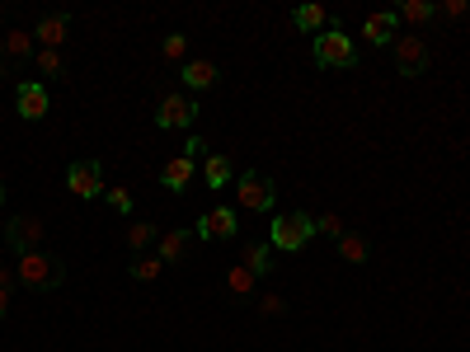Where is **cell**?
<instances>
[{"instance_id":"1","label":"cell","mask_w":470,"mask_h":352,"mask_svg":"<svg viewBox=\"0 0 470 352\" xmlns=\"http://www.w3.org/2000/svg\"><path fill=\"white\" fill-rule=\"evenodd\" d=\"M61 277H67L61 259L57 254H43V250L19 254V263H14V282L24 286V292H52V286H61Z\"/></svg>"},{"instance_id":"2","label":"cell","mask_w":470,"mask_h":352,"mask_svg":"<svg viewBox=\"0 0 470 352\" xmlns=\"http://www.w3.org/2000/svg\"><path fill=\"white\" fill-rule=\"evenodd\" d=\"M311 57H315L320 71H353V66H358V48H353V38L343 33L339 24H330V29L315 38Z\"/></svg>"},{"instance_id":"3","label":"cell","mask_w":470,"mask_h":352,"mask_svg":"<svg viewBox=\"0 0 470 352\" xmlns=\"http://www.w3.org/2000/svg\"><path fill=\"white\" fill-rule=\"evenodd\" d=\"M311 235H315V221L301 216V212H288V216H273V240L269 244L282 254H297V250L311 244Z\"/></svg>"},{"instance_id":"4","label":"cell","mask_w":470,"mask_h":352,"mask_svg":"<svg viewBox=\"0 0 470 352\" xmlns=\"http://www.w3.org/2000/svg\"><path fill=\"white\" fill-rule=\"evenodd\" d=\"M235 202L244 207V212H273V202H278V189H273V179H263V174H240L235 179Z\"/></svg>"},{"instance_id":"5","label":"cell","mask_w":470,"mask_h":352,"mask_svg":"<svg viewBox=\"0 0 470 352\" xmlns=\"http://www.w3.org/2000/svg\"><path fill=\"white\" fill-rule=\"evenodd\" d=\"M198 113V103L193 94H160V109H155V128L160 132H179V128H189Z\"/></svg>"},{"instance_id":"6","label":"cell","mask_w":470,"mask_h":352,"mask_svg":"<svg viewBox=\"0 0 470 352\" xmlns=\"http://www.w3.org/2000/svg\"><path fill=\"white\" fill-rule=\"evenodd\" d=\"M67 189L75 198H104V170H99V160H75L67 170Z\"/></svg>"},{"instance_id":"7","label":"cell","mask_w":470,"mask_h":352,"mask_svg":"<svg viewBox=\"0 0 470 352\" xmlns=\"http://www.w3.org/2000/svg\"><path fill=\"white\" fill-rule=\"evenodd\" d=\"M391 52H395V71L400 75H423L428 71V61H433V57H428V43H423V38H395V43H391Z\"/></svg>"},{"instance_id":"8","label":"cell","mask_w":470,"mask_h":352,"mask_svg":"<svg viewBox=\"0 0 470 352\" xmlns=\"http://www.w3.org/2000/svg\"><path fill=\"white\" fill-rule=\"evenodd\" d=\"M5 244H10L14 254L43 250V221H38V216H10V225H5Z\"/></svg>"},{"instance_id":"9","label":"cell","mask_w":470,"mask_h":352,"mask_svg":"<svg viewBox=\"0 0 470 352\" xmlns=\"http://www.w3.org/2000/svg\"><path fill=\"white\" fill-rule=\"evenodd\" d=\"M193 235L202 244H217V240H235V207H212L208 216L193 225Z\"/></svg>"},{"instance_id":"10","label":"cell","mask_w":470,"mask_h":352,"mask_svg":"<svg viewBox=\"0 0 470 352\" xmlns=\"http://www.w3.org/2000/svg\"><path fill=\"white\" fill-rule=\"evenodd\" d=\"M29 52H33V33H24V29L0 33V80H5L14 66H24Z\"/></svg>"},{"instance_id":"11","label":"cell","mask_w":470,"mask_h":352,"mask_svg":"<svg viewBox=\"0 0 470 352\" xmlns=\"http://www.w3.org/2000/svg\"><path fill=\"white\" fill-rule=\"evenodd\" d=\"M14 103H19V118H24V122L48 118V85H43V80H24L19 94H14Z\"/></svg>"},{"instance_id":"12","label":"cell","mask_w":470,"mask_h":352,"mask_svg":"<svg viewBox=\"0 0 470 352\" xmlns=\"http://www.w3.org/2000/svg\"><path fill=\"white\" fill-rule=\"evenodd\" d=\"M179 80H183L189 90L202 94V90H212L217 80H221V71H217V61H208V57H189V61L179 66Z\"/></svg>"},{"instance_id":"13","label":"cell","mask_w":470,"mask_h":352,"mask_svg":"<svg viewBox=\"0 0 470 352\" xmlns=\"http://www.w3.org/2000/svg\"><path fill=\"white\" fill-rule=\"evenodd\" d=\"M395 29H400V19L395 10H377V14H367L362 19V38L372 48H386V43H395Z\"/></svg>"},{"instance_id":"14","label":"cell","mask_w":470,"mask_h":352,"mask_svg":"<svg viewBox=\"0 0 470 352\" xmlns=\"http://www.w3.org/2000/svg\"><path fill=\"white\" fill-rule=\"evenodd\" d=\"M193 174H198V164L189 155H170L165 164H160V183H165L170 193H183V189H193Z\"/></svg>"},{"instance_id":"15","label":"cell","mask_w":470,"mask_h":352,"mask_svg":"<svg viewBox=\"0 0 470 352\" xmlns=\"http://www.w3.org/2000/svg\"><path fill=\"white\" fill-rule=\"evenodd\" d=\"M67 33H71V14H43L38 19V29H33V43H43V48H61L67 43Z\"/></svg>"},{"instance_id":"16","label":"cell","mask_w":470,"mask_h":352,"mask_svg":"<svg viewBox=\"0 0 470 352\" xmlns=\"http://www.w3.org/2000/svg\"><path fill=\"white\" fill-rule=\"evenodd\" d=\"M193 231H189V225H174V231H165V235H160V263H183V254H189L193 250Z\"/></svg>"},{"instance_id":"17","label":"cell","mask_w":470,"mask_h":352,"mask_svg":"<svg viewBox=\"0 0 470 352\" xmlns=\"http://www.w3.org/2000/svg\"><path fill=\"white\" fill-rule=\"evenodd\" d=\"M292 24H297L301 33H311V38H320L324 29H330V24H334V19H330V10H324V5H297V10H292Z\"/></svg>"},{"instance_id":"18","label":"cell","mask_w":470,"mask_h":352,"mask_svg":"<svg viewBox=\"0 0 470 352\" xmlns=\"http://www.w3.org/2000/svg\"><path fill=\"white\" fill-rule=\"evenodd\" d=\"M240 263L250 268L254 277L273 273V244H269V240H254V244H244V259H240Z\"/></svg>"},{"instance_id":"19","label":"cell","mask_w":470,"mask_h":352,"mask_svg":"<svg viewBox=\"0 0 470 352\" xmlns=\"http://www.w3.org/2000/svg\"><path fill=\"white\" fill-rule=\"evenodd\" d=\"M160 240V225H151V221H132L128 231H122V244H128L132 254H146V244H155Z\"/></svg>"},{"instance_id":"20","label":"cell","mask_w":470,"mask_h":352,"mask_svg":"<svg viewBox=\"0 0 470 352\" xmlns=\"http://www.w3.org/2000/svg\"><path fill=\"white\" fill-rule=\"evenodd\" d=\"M334 244H339V259L343 263H367V259H372V244H367L358 231H343Z\"/></svg>"},{"instance_id":"21","label":"cell","mask_w":470,"mask_h":352,"mask_svg":"<svg viewBox=\"0 0 470 352\" xmlns=\"http://www.w3.org/2000/svg\"><path fill=\"white\" fill-rule=\"evenodd\" d=\"M202 183H208V189H226L231 183V160L226 155H208L202 160Z\"/></svg>"},{"instance_id":"22","label":"cell","mask_w":470,"mask_h":352,"mask_svg":"<svg viewBox=\"0 0 470 352\" xmlns=\"http://www.w3.org/2000/svg\"><path fill=\"white\" fill-rule=\"evenodd\" d=\"M160 268H165V263H160V254H132L128 273H132L137 282H155V277H160Z\"/></svg>"},{"instance_id":"23","label":"cell","mask_w":470,"mask_h":352,"mask_svg":"<svg viewBox=\"0 0 470 352\" xmlns=\"http://www.w3.org/2000/svg\"><path fill=\"white\" fill-rule=\"evenodd\" d=\"M433 14H438L433 0H404V5L395 10V19H410V24H428Z\"/></svg>"},{"instance_id":"24","label":"cell","mask_w":470,"mask_h":352,"mask_svg":"<svg viewBox=\"0 0 470 352\" xmlns=\"http://www.w3.org/2000/svg\"><path fill=\"white\" fill-rule=\"evenodd\" d=\"M254 282H259V277L250 273V268L235 263L231 273H226V292H231V296H250V292H254Z\"/></svg>"},{"instance_id":"25","label":"cell","mask_w":470,"mask_h":352,"mask_svg":"<svg viewBox=\"0 0 470 352\" xmlns=\"http://www.w3.org/2000/svg\"><path fill=\"white\" fill-rule=\"evenodd\" d=\"M160 57H165V61H179V66H183V61H189V38H183V33H165Z\"/></svg>"},{"instance_id":"26","label":"cell","mask_w":470,"mask_h":352,"mask_svg":"<svg viewBox=\"0 0 470 352\" xmlns=\"http://www.w3.org/2000/svg\"><path fill=\"white\" fill-rule=\"evenodd\" d=\"M349 225H343V216L339 212H324V216H315V235H330V240H339Z\"/></svg>"},{"instance_id":"27","label":"cell","mask_w":470,"mask_h":352,"mask_svg":"<svg viewBox=\"0 0 470 352\" xmlns=\"http://www.w3.org/2000/svg\"><path fill=\"white\" fill-rule=\"evenodd\" d=\"M61 71H67V66H61V52H52V48H43V52H38V75H61Z\"/></svg>"},{"instance_id":"28","label":"cell","mask_w":470,"mask_h":352,"mask_svg":"<svg viewBox=\"0 0 470 352\" xmlns=\"http://www.w3.org/2000/svg\"><path fill=\"white\" fill-rule=\"evenodd\" d=\"M104 198H109V207H113L118 216L132 212V193H128V189H104Z\"/></svg>"},{"instance_id":"29","label":"cell","mask_w":470,"mask_h":352,"mask_svg":"<svg viewBox=\"0 0 470 352\" xmlns=\"http://www.w3.org/2000/svg\"><path fill=\"white\" fill-rule=\"evenodd\" d=\"M179 155H189L193 164H198V160H208V141H202V136H189V141H183V151H179Z\"/></svg>"},{"instance_id":"30","label":"cell","mask_w":470,"mask_h":352,"mask_svg":"<svg viewBox=\"0 0 470 352\" xmlns=\"http://www.w3.org/2000/svg\"><path fill=\"white\" fill-rule=\"evenodd\" d=\"M282 310H288V301L282 296H259V315H269V320H278Z\"/></svg>"},{"instance_id":"31","label":"cell","mask_w":470,"mask_h":352,"mask_svg":"<svg viewBox=\"0 0 470 352\" xmlns=\"http://www.w3.org/2000/svg\"><path fill=\"white\" fill-rule=\"evenodd\" d=\"M470 5H466V0H447V5H438V14H447V19H461Z\"/></svg>"},{"instance_id":"32","label":"cell","mask_w":470,"mask_h":352,"mask_svg":"<svg viewBox=\"0 0 470 352\" xmlns=\"http://www.w3.org/2000/svg\"><path fill=\"white\" fill-rule=\"evenodd\" d=\"M10 315V286H0V320Z\"/></svg>"},{"instance_id":"33","label":"cell","mask_w":470,"mask_h":352,"mask_svg":"<svg viewBox=\"0 0 470 352\" xmlns=\"http://www.w3.org/2000/svg\"><path fill=\"white\" fill-rule=\"evenodd\" d=\"M0 286H14V273H10L5 263H0Z\"/></svg>"},{"instance_id":"34","label":"cell","mask_w":470,"mask_h":352,"mask_svg":"<svg viewBox=\"0 0 470 352\" xmlns=\"http://www.w3.org/2000/svg\"><path fill=\"white\" fill-rule=\"evenodd\" d=\"M0 207H5V179H0Z\"/></svg>"}]
</instances>
